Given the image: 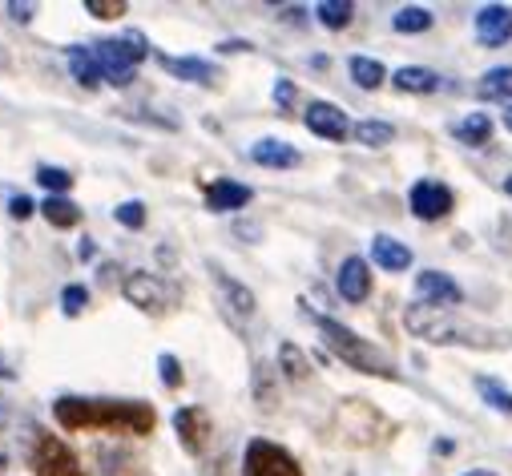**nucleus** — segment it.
<instances>
[{
    "mask_svg": "<svg viewBox=\"0 0 512 476\" xmlns=\"http://www.w3.org/2000/svg\"><path fill=\"white\" fill-rule=\"evenodd\" d=\"M53 420L65 432H121L150 436L158 428V412L146 400H105V396H57Z\"/></svg>",
    "mask_w": 512,
    "mask_h": 476,
    "instance_id": "obj_1",
    "label": "nucleus"
},
{
    "mask_svg": "<svg viewBox=\"0 0 512 476\" xmlns=\"http://www.w3.org/2000/svg\"><path fill=\"white\" fill-rule=\"evenodd\" d=\"M315 327H319L323 343L339 355L347 368H355V372H363V376H379V380H400V372H396V364L388 360V355H383L375 343H367L363 335H355L351 327H343L339 319L315 315Z\"/></svg>",
    "mask_w": 512,
    "mask_h": 476,
    "instance_id": "obj_2",
    "label": "nucleus"
},
{
    "mask_svg": "<svg viewBox=\"0 0 512 476\" xmlns=\"http://www.w3.org/2000/svg\"><path fill=\"white\" fill-rule=\"evenodd\" d=\"M89 49H93V57H97V65H101V81H109V85H117V89L130 85L134 73H138V65L150 57V45H146L142 33L105 37V41H93Z\"/></svg>",
    "mask_w": 512,
    "mask_h": 476,
    "instance_id": "obj_3",
    "label": "nucleus"
},
{
    "mask_svg": "<svg viewBox=\"0 0 512 476\" xmlns=\"http://www.w3.org/2000/svg\"><path fill=\"white\" fill-rule=\"evenodd\" d=\"M29 464H33L37 476H89L85 464H81V456L61 436H53V432H41L37 436V444L29 452Z\"/></svg>",
    "mask_w": 512,
    "mask_h": 476,
    "instance_id": "obj_4",
    "label": "nucleus"
},
{
    "mask_svg": "<svg viewBox=\"0 0 512 476\" xmlns=\"http://www.w3.org/2000/svg\"><path fill=\"white\" fill-rule=\"evenodd\" d=\"M242 476H303L299 460L275 440H250L242 456Z\"/></svg>",
    "mask_w": 512,
    "mask_h": 476,
    "instance_id": "obj_5",
    "label": "nucleus"
},
{
    "mask_svg": "<svg viewBox=\"0 0 512 476\" xmlns=\"http://www.w3.org/2000/svg\"><path fill=\"white\" fill-rule=\"evenodd\" d=\"M121 291H125V299H130L138 311H150V315H162L174 303V291L158 275H150V271H130V275H125V287Z\"/></svg>",
    "mask_w": 512,
    "mask_h": 476,
    "instance_id": "obj_6",
    "label": "nucleus"
},
{
    "mask_svg": "<svg viewBox=\"0 0 512 476\" xmlns=\"http://www.w3.org/2000/svg\"><path fill=\"white\" fill-rule=\"evenodd\" d=\"M174 432H178V440L190 456H202L210 436H214V424H210L206 408H178L174 412Z\"/></svg>",
    "mask_w": 512,
    "mask_h": 476,
    "instance_id": "obj_7",
    "label": "nucleus"
},
{
    "mask_svg": "<svg viewBox=\"0 0 512 476\" xmlns=\"http://www.w3.org/2000/svg\"><path fill=\"white\" fill-rule=\"evenodd\" d=\"M408 202H412V214H416V218L436 222V218H444V214L452 210V190H448L444 182L424 178V182H416V186H412Z\"/></svg>",
    "mask_w": 512,
    "mask_h": 476,
    "instance_id": "obj_8",
    "label": "nucleus"
},
{
    "mask_svg": "<svg viewBox=\"0 0 512 476\" xmlns=\"http://www.w3.org/2000/svg\"><path fill=\"white\" fill-rule=\"evenodd\" d=\"M303 122H307L311 134H319V138H327V142H343V138L351 134L347 113H343L339 105H331V101H311L307 113H303Z\"/></svg>",
    "mask_w": 512,
    "mask_h": 476,
    "instance_id": "obj_9",
    "label": "nucleus"
},
{
    "mask_svg": "<svg viewBox=\"0 0 512 476\" xmlns=\"http://www.w3.org/2000/svg\"><path fill=\"white\" fill-rule=\"evenodd\" d=\"M476 37L488 45V49H500L512 41V9L508 5H484L476 13Z\"/></svg>",
    "mask_w": 512,
    "mask_h": 476,
    "instance_id": "obj_10",
    "label": "nucleus"
},
{
    "mask_svg": "<svg viewBox=\"0 0 512 476\" xmlns=\"http://www.w3.org/2000/svg\"><path fill=\"white\" fill-rule=\"evenodd\" d=\"M250 198H254V190L242 182H230V178H218L206 186V210H214V214L242 210V206H250Z\"/></svg>",
    "mask_w": 512,
    "mask_h": 476,
    "instance_id": "obj_11",
    "label": "nucleus"
},
{
    "mask_svg": "<svg viewBox=\"0 0 512 476\" xmlns=\"http://www.w3.org/2000/svg\"><path fill=\"white\" fill-rule=\"evenodd\" d=\"M339 295L347 303H363L371 295V271H367V263L359 255L343 259V267H339Z\"/></svg>",
    "mask_w": 512,
    "mask_h": 476,
    "instance_id": "obj_12",
    "label": "nucleus"
},
{
    "mask_svg": "<svg viewBox=\"0 0 512 476\" xmlns=\"http://www.w3.org/2000/svg\"><path fill=\"white\" fill-rule=\"evenodd\" d=\"M416 291L424 295V303H428V307H456V303L464 299V295H460V287H456L448 275H440V271H420Z\"/></svg>",
    "mask_w": 512,
    "mask_h": 476,
    "instance_id": "obj_13",
    "label": "nucleus"
},
{
    "mask_svg": "<svg viewBox=\"0 0 512 476\" xmlns=\"http://www.w3.org/2000/svg\"><path fill=\"white\" fill-rule=\"evenodd\" d=\"M250 158L259 162V166H267V170H295L303 158H299V150L295 146H287V142H279V138H263V142H254L250 146Z\"/></svg>",
    "mask_w": 512,
    "mask_h": 476,
    "instance_id": "obj_14",
    "label": "nucleus"
},
{
    "mask_svg": "<svg viewBox=\"0 0 512 476\" xmlns=\"http://www.w3.org/2000/svg\"><path fill=\"white\" fill-rule=\"evenodd\" d=\"M371 259L383 267V271H408L412 267V251L392 234H375L371 238Z\"/></svg>",
    "mask_w": 512,
    "mask_h": 476,
    "instance_id": "obj_15",
    "label": "nucleus"
},
{
    "mask_svg": "<svg viewBox=\"0 0 512 476\" xmlns=\"http://www.w3.org/2000/svg\"><path fill=\"white\" fill-rule=\"evenodd\" d=\"M158 61H162L166 73H174V77H182V81L214 85V77H218V69H214L210 61H202V57H158Z\"/></svg>",
    "mask_w": 512,
    "mask_h": 476,
    "instance_id": "obj_16",
    "label": "nucleus"
},
{
    "mask_svg": "<svg viewBox=\"0 0 512 476\" xmlns=\"http://www.w3.org/2000/svg\"><path fill=\"white\" fill-rule=\"evenodd\" d=\"M65 61H69V73H73L77 85H85V89H97L101 85V65H97V57H93L89 45H73L65 53Z\"/></svg>",
    "mask_w": 512,
    "mask_h": 476,
    "instance_id": "obj_17",
    "label": "nucleus"
},
{
    "mask_svg": "<svg viewBox=\"0 0 512 476\" xmlns=\"http://www.w3.org/2000/svg\"><path fill=\"white\" fill-rule=\"evenodd\" d=\"M41 214H45V222L57 226V230L81 226V206H77L73 198H65V194H49V198L41 202Z\"/></svg>",
    "mask_w": 512,
    "mask_h": 476,
    "instance_id": "obj_18",
    "label": "nucleus"
},
{
    "mask_svg": "<svg viewBox=\"0 0 512 476\" xmlns=\"http://www.w3.org/2000/svg\"><path fill=\"white\" fill-rule=\"evenodd\" d=\"M392 81L404 93H432V89H440V77L432 69H424V65H404V69L392 73Z\"/></svg>",
    "mask_w": 512,
    "mask_h": 476,
    "instance_id": "obj_19",
    "label": "nucleus"
},
{
    "mask_svg": "<svg viewBox=\"0 0 512 476\" xmlns=\"http://www.w3.org/2000/svg\"><path fill=\"white\" fill-rule=\"evenodd\" d=\"M214 279H218V287H222L226 307H234L242 319H250V315H254V295H250V291H246L238 279H230L226 271H218V267H214Z\"/></svg>",
    "mask_w": 512,
    "mask_h": 476,
    "instance_id": "obj_20",
    "label": "nucleus"
},
{
    "mask_svg": "<svg viewBox=\"0 0 512 476\" xmlns=\"http://www.w3.org/2000/svg\"><path fill=\"white\" fill-rule=\"evenodd\" d=\"M476 89H480V97H488V101H512V65L488 69Z\"/></svg>",
    "mask_w": 512,
    "mask_h": 476,
    "instance_id": "obj_21",
    "label": "nucleus"
},
{
    "mask_svg": "<svg viewBox=\"0 0 512 476\" xmlns=\"http://www.w3.org/2000/svg\"><path fill=\"white\" fill-rule=\"evenodd\" d=\"M456 142H464V146H488V142H492L488 113H468L464 122L456 126Z\"/></svg>",
    "mask_w": 512,
    "mask_h": 476,
    "instance_id": "obj_22",
    "label": "nucleus"
},
{
    "mask_svg": "<svg viewBox=\"0 0 512 476\" xmlns=\"http://www.w3.org/2000/svg\"><path fill=\"white\" fill-rule=\"evenodd\" d=\"M347 69H351V81H355L359 89H379L383 77H388V69H383L375 57H351Z\"/></svg>",
    "mask_w": 512,
    "mask_h": 476,
    "instance_id": "obj_23",
    "label": "nucleus"
},
{
    "mask_svg": "<svg viewBox=\"0 0 512 476\" xmlns=\"http://www.w3.org/2000/svg\"><path fill=\"white\" fill-rule=\"evenodd\" d=\"M315 17L327 29H347L351 17H355V5H351V0H323V5L315 9Z\"/></svg>",
    "mask_w": 512,
    "mask_h": 476,
    "instance_id": "obj_24",
    "label": "nucleus"
},
{
    "mask_svg": "<svg viewBox=\"0 0 512 476\" xmlns=\"http://www.w3.org/2000/svg\"><path fill=\"white\" fill-rule=\"evenodd\" d=\"M355 142H363V146L379 150V146L396 142V130H392L388 122H359V126H355Z\"/></svg>",
    "mask_w": 512,
    "mask_h": 476,
    "instance_id": "obj_25",
    "label": "nucleus"
},
{
    "mask_svg": "<svg viewBox=\"0 0 512 476\" xmlns=\"http://www.w3.org/2000/svg\"><path fill=\"white\" fill-rule=\"evenodd\" d=\"M392 25H396V33H424V29H432V13L420 9V5H408V9L396 13Z\"/></svg>",
    "mask_w": 512,
    "mask_h": 476,
    "instance_id": "obj_26",
    "label": "nucleus"
},
{
    "mask_svg": "<svg viewBox=\"0 0 512 476\" xmlns=\"http://www.w3.org/2000/svg\"><path fill=\"white\" fill-rule=\"evenodd\" d=\"M37 182L49 190V194H69L73 190V174L65 170V166H37Z\"/></svg>",
    "mask_w": 512,
    "mask_h": 476,
    "instance_id": "obj_27",
    "label": "nucleus"
},
{
    "mask_svg": "<svg viewBox=\"0 0 512 476\" xmlns=\"http://www.w3.org/2000/svg\"><path fill=\"white\" fill-rule=\"evenodd\" d=\"M279 364H283V372H287L291 380H307V376H311L307 355H303L295 343H283V347H279Z\"/></svg>",
    "mask_w": 512,
    "mask_h": 476,
    "instance_id": "obj_28",
    "label": "nucleus"
},
{
    "mask_svg": "<svg viewBox=\"0 0 512 476\" xmlns=\"http://www.w3.org/2000/svg\"><path fill=\"white\" fill-rule=\"evenodd\" d=\"M476 388H480V396H484V404H492L496 412H504V416H512V392H504L496 380H476Z\"/></svg>",
    "mask_w": 512,
    "mask_h": 476,
    "instance_id": "obj_29",
    "label": "nucleus"
},
{
    "mask_svg": "<svg viewBox=\"0 0 512 476\" xmlns=\"http://www.w3.org/2000/svg\"><path fill=\"white\" fill-rule=\"evenodd\" d=\"M85 307H89V287H85V283H69V287L61 291V311H65L69 319H77Z\"/></svg>",
    "mask_w": 512,
    "mask_h": 476,
    "instance_id": "obj_30",
    "label": "nucleus"
},
{
    "mask_svg": "<svg viewBox=\"0 0 512 476\" xmlns=\"http://www.w3.org/2000/svg\"><path fill=\"white\" fill-rule=\"evenodd\" d=\"M113 218H117L125 230H142V226H146V206H142L138 198H130V202H121V206L113 210Z\"/></svg>",
    "mask_w": 512,
    "mask_h": 476,
    "instance_id": "obj_31",
    "label": "nucleus"
},
{
    "mask_svg": "<svg viewBox=\"0 0 512 476\" xmlns=\"http://www.w3.org/2000/svg\"><path fill=\"white\" fill-rule=\"evenodd\" d=\"M158 376H162V384H166L170 392L182 388V364H178V355H170V351L158 355Z\"/></svg>",
    "mask_w": 512,
    "mask_h": 476,
    "instance_id": "obj_32",
    "label": "nucleus"
},
{
    "mask_svg": "<svg viewBox=\"0 0 512 476\" xmlns=\"http://www.w3.org/2000/svg\"><path fill=\"white\" fill-rule=\"evenodd\" d=\"M125 9H130L125 0H85V13H93L97 21H117Z\"/></svg>",
    "mask_w": 512,
    "mask_h": 476,
    "instance_id": "obj_33",
    "label": "nucleus"
},
{
    "mask_svg": "<svg viewBox=\"0 0 512 476\" xmlns=\"http://www.w3.org/2000/svg\"><path fill=\"white\" fill-rule=\"evenodd\" d=\"M33 206H37V202H33L29 194H13V198H9V214H13L17 222H25V218L33 214Z\"/></svg>",
    "mask_w": 512,
    "mask_h": 476,
    "instance_id": "obj_34",
    "label": "nucleus"
},
{
    "mask_svg": "<svg viewBox=\"0 0 512 476\" xmlns=\"http://www.w3.org/2000/svg\"><path fill=\"white\" fill-rule=\"evenodd\" d=\"M275 101H279V105H291V101H295V85H291V81H279V85H275Z\"/></svg>",
    "mask_w": 512,
    "mask_h": 476,
    "instance_id": "obj_35",
    "label": "nucleus"
},
{
    "mask_svg": "<svg viewBox=\"0 0 512 476\" xmlns=\"http://www.w3.org/2000/svg\"><path fill=\"white\" fill-rule=\"evenodd\" d=\"M33 9H37V5H9L13 21H21V25H25V21H33Z\"/></svg>",
    "mask_w": 512,
    "mask_h": 476,
    "instance_id": "obj_36",
    "label": "nucleus"
},
{
    "mask_svg": "<svg viewBox=\"0 0 512 476\" xmlns=\"http://www.w3.org/2000/svg\"><path fill=\"white\" fill-rule=\"evenodd\" d=\"M218 49H222V53H242V49H250V45H246V41H226V45H218Z\"/></svg>",
    "mask_w": 512,
    "mask_h": 476,
    "instance_id": "obj_37",
    "label": "nucleus"
},
{
    "mask_svg": "<svg viewBox=\"0 0 512 476\" xmlns=\"http://www.w3.org/2000/svg\"><path fill=\"white\" fill-rule=\"evenodd\" d=\"M0 380H17V372H13L5 360H0Z\"/></svg>",
    "mask_w": 512,
    "mask_h": 476,
    "instance_id": "obj_38",
    "label": "nucleus"
},
{
    "mask_svg": "<svg viewBox=\"0 0 512 476\" xmlns=\"http://www.w3.org/2000/svg\"><path fill=\"white\" fill-rule=\"evenodd\" d=\"M468 476H496V472H488V468H476V472H468Z\"/></svg>",
    "mask_w": 512,
    "mask_h": 476,
    "instance_id": "obj_39",
    "label": "nucleus"
},
{
    "mask_svg": "<svg viewBox=\"0 0 512 476\" xmlns=\"http://www.w3.org/2000/svg\"><path fill=\"white\" fill-rule=\"evenodd\" d=\"M504 126H508V130H512V109H504Z\"/></svg>",
    "mask_w": 512,
    "mask_h": 476,
    "instance_id": "obj_40",
    "label": "nucleus"
},
{
    "mask_svg": "<svg viewBox=\"0 0 512 476\" xmlns=\"http://www.w3.org/2000/svg\"><path fill=\"white\" fill-rule=\"evenodd\" d=\"M5 468H9V456H5V452H0V472H5Z\"/></svg>",
    "mask_w": 512,
    "mask_h": 476,
    "instance_id": "obj_41",
    "label": "nucleus"
},
{
    "mask_svg": "<svg viewBox=\"0 0 512 476\" xmlns=\"http://www.w3.org/2000/svg\"><path fill=\"white\" fill-rule=\"evenodd\" d=\"M504 190H508V194H512V178H508V182H504Z\"/></svg>",
    "mask_w": 512,
    "mask_h": 476,
    "instance_id": "obj_42",
    "label": "nucleus"
}]
</instances>
